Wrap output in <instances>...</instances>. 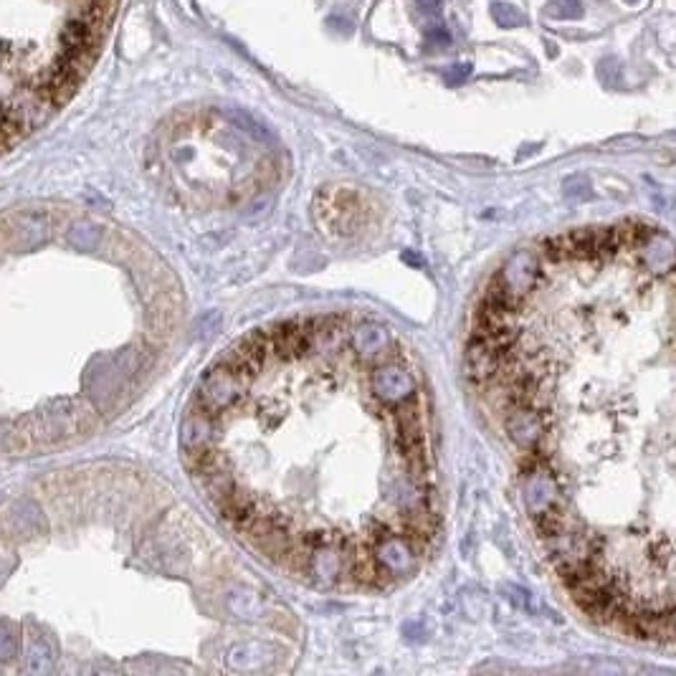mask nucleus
<instances>
[{
  "label": "nucleus",
  "mask_w": 676,
  "mask_h": 676,
  "mask_svg": "<svg viewBox=\"0 0 676 676\" xmlns=\"http://www.w3.org/2000/svg\"><path fill=\"white\" fill-rule=\"evenodd\" d=\"M468 370L567 598L676 648L674 236L618 220L515 251L476 304Z\"/></svg>",
  "instance_id": "nucleus-1"
},
{
  "label": "nucleus",
  "mask_w": 676,
  "mask_h": 676,
  "mask_svg": "<svg viewBox=\"0 0 676 676\" xmlns=\"http://www.w3.org/2000/svg\"><path fill=\"white\" fill-rule=\"evenodd\" d=\"M180 446L223 525L314 588L398 585L439 537L426 380L380 319L249 332L198 382Z\"/></svg>",
  "instance_id": "nucleus-2"
},
{
  "label": "nucleus",
  "mask_w": 676,
  "mask_h": 676,
  "mask_svg": "<svg viewBox=\"0 0 676 676\" xmlns=\"http://www.w3.org/2000/svg\"><path fill=\"white\" fill-rule=\"evenodd\" d=\"M117 0H3L6 150L64 107L104 46Z\"/></svg>",
  "instance_id": "nucleus-3"
},
{
  "label": "nucleus",
  "mask_w": 676,
  "mask_h": 676,
  "mask_svg": "<svg viewBox=\"0 0 676 676\" xmlns=\"http://www.w3.org/2000/svg\"><path fill=\"white\" fill-rule=\"evenodd\" d=\"M246 134L233 127V122L195 117L170 132L165 139V157L170 173L183 178L188 193L205 195H246L261 186V175L246 173Z\"/></svg>",
  "instance_id": "nucleus-4"
},
{
  "label": "nucleus",
  "mask_w": 676,
  "mask_h": 676,
  "mask_svg": "<svg viewBox=\"0 0 676 676\" xmlns=\"http://www.w3.org/2000/svg\"><path fill=\"white\" fill-rule=\"evenodd\" d=\"M317 215L330 233L353 236L367 225L370 208H367L365 195H360L353 188H330V191L319 193Z\"/></svg>",
  "instance_id": "nucleus-5"
},
{
  "label": "nucleus",
  "mask_w": 676,
  "mask_h": 676,
  "mask_svg": "<svg viewBox=\"0 0 676 676\" xmlns=\"http://www.w3.org/2000/svg\"><path fill=\"white\" fill-rule=\"evenodd\" d=\"M491 18H494L497 26H502V28H520L527 21V18L522 16L515 6H509V3H491Z\"/></svg>",
  "instance_id": "nucleus-6"
},
{
  "label": "nucleus",
  "mask_w": 676,
  "mask_h": 676,
  "mask_svg": "<svg viewBox=\"0 0 676 676\" xmlns=\"http://www.w3.org/2000/svg\"><path fill=\"white\" fill-rule=\"evenodd\" d=\"M547 13L560 21H578L583 18V3L580 0H557L555 6L547 8Z\"/></svg>",
  "instance_id": "nucleus-7"
},
{
  "label": "nucleus",
  "mask_w": 676,
  "mask_h": 676,
  "mask_svg": "<svg viewBox=\"0 0 676 676\" xmlns=\"http://www.w3.org/2000/svg\"><path fill=\"white\" fill-rule=\"evenodd\" d=\"M426 43L431 48H446V46H451V33L444 28V26H434V28H428Z\"/></svg>",
  "instance_id": "nucleus-8"
},
{
  "label": "nucleus",
  "mask_w": 676,
  "mask_h": 676,
  "mask_svg": "<svg viewBox=\"0 0 676 676\" xmlns=\"http://www.w3.org/2000/svg\"><path fill=\"white\" fill-rule=\"evenodd\" d=\"M468 74H471V64L468 61H458V64H454L446 71V81L449 84H461V81H466Z\"/></svg>",
  "instance_id": "nucleus-9"
},
{
  "label": "nucleus",
  "mask_w": 676,
  "mask_h": 676,
  "mask_svg": "<svg viewBox=\"0 0 676 676\" xmlns=\"http://www.w3.org/2000/svg\"><path fill=\"white\" fill-rule=\"evenodd\" d=\"M418 6H421L426 13H436L441 8V0H418Z\"/></svg>",
  "instance_id": "nucleus-10"
}]
</instances>
